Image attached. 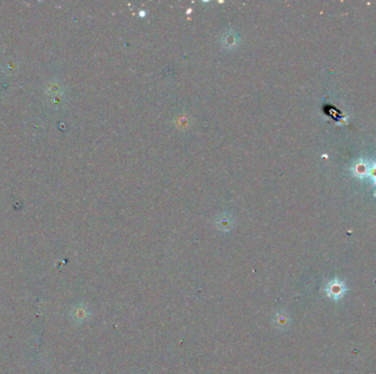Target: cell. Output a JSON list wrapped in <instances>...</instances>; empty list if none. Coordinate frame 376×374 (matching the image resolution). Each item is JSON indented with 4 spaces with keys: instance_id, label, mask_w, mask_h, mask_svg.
Returning a JSON list of instances; mask_svg holds the SVG:
<instances>
[{
    "instance_id": "2",
    "label": "cell",
    "mask_w": 376,
    "mask_h": 374,
    "mask_svg": "<svg viewBox=\"0 0 376 374\" xmlns=\"http://www.w3.org/2000/svg\"><path fill=\"white\" fill-rule=\"evenodd\" d=\"M87 310L85 309V306L81 305V306H77L74 309V311H73V317H74L76 320H83L86 318V316H87Z\"/></svg>"
},
{
    "instance_id": "1",
    "label": "cell",
    "mask_w": 376,
    "mask_h": 374,
    "mask_svg": "<svg viewBox=\"0 0 376 374\" xmlns=\"http://www.w3.org/2000/svg\"><path fill=\"white\" fill-rule=\"evenodd\" d=\"M345 292H346V288H345V285H343V283L341 282L339 283H336L335 281L331 282L327 288L328 295L334 300L340 298L343 294H345Z\"/></svg>"
}]
</instances>
